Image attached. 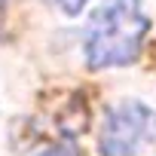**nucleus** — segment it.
<instances>
[{"mask_svg":"<svg viewBox=\"0 0 156 156\" xmlns=\"http://www.w3.org/2000/svg\"><path fill=\"white\" fill-rule=\"evenodd\" d=\"M49 3H55V6H58L61 12H67V16H80L89 0H49Z\"/></svg>","mask_w":156,"mask_h":156,"instance_id":"3","label":"nucleus"},{"mask_svg":"<svg viewBox=\"0 0 156 156\" xmlns=\"http://www.w3.org/2000/svg\"><path fill=\"white\" fill-rule=\"evenodd\" d=\"M150 22L141 12V0H107L89 19L86 61L89 67H116L141 55Z\"/></svg>","mask_w":156,"mask_h":156,"instance_id":"1","label":"nucleus"},{"mask_svg":"<svg viewBox=\"0 0 156 156\" xmlns=\"http://www.w3.org/2000/svg\"><path fill=\"white\" fill-rule=\"evenodd\" d=\"M0 3H6V0H0Z\"/></svg>","mask_w":156,"mask_h":156,"instance_id":"5","label":"nucleus"},{"mask_svg":"<svg viewBox=\"0 0 156 156\" xmlns=\"http://www.w3.org/2000/svg\"><path fill=\"white\" fill-rule=\"evenodd\" d=\"M156 141V113L141 101H122L107 110L98 150L101 156H138Z\"/></svg>","mask_w":156,"mask_h":156,"instance_id":"2","label":"nucleus"},{"mask_svg":"<svg viewBox=\"0 0 156 156\" xmlns=\"http://www.w3.org/2000/svg\"><path fill=\"white\" fill-rule=\"evenodd\" d=\"M40 156H80V153H76V147H70V144H55V147H49Z\"/></svg>","mask_w":156,"mask_h":156,"instance_id":"4","label":"nucleus"}]
</instances>
